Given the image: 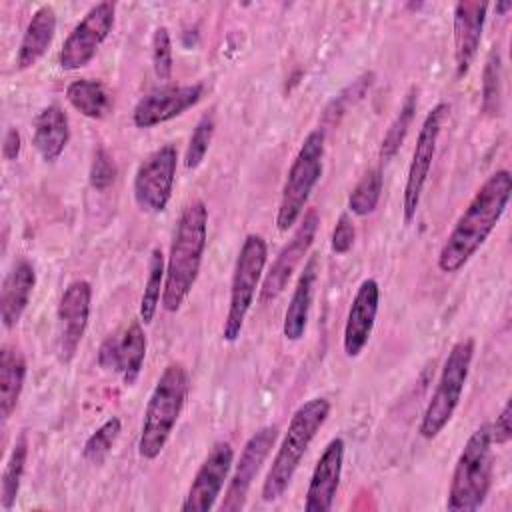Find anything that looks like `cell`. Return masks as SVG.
Returning a JSON list of instances; mask_svg holds the SVG:
<instances>
[{
	"instance_id": "14",
	"label": "cell",
	"mask_w": 512,
	"mask_h": 512,
	"mask_svg": "<svg viewBox=\"0 0 512 512\" xmlns=\"http://www.w3.org/2000/svg\"><path fill=\"white\" fill-rule=\"evenodd\" d=\"M318 224H320L318 212L314 208H310L304 214L298 228L294 230L292 238L284 244V248L278 252L274 264L270 266V270L262 282V288H260V302L274 300L286 288L294 270L298 268V264L304 260L306 252L310 250L316 230H318Z\"/></svg>"
},
{
	"instance_id": "11",
	"label": "cell",
	"mask_w": 512,
	"mask_h": 512,
	"mask_svg": "<svg viewBox=\"0 0 512 512\" xmlns=\"http://www.w3.org/2000/svg\"><path fill=\"white\" fill-rule=\"evenodd\" d=\"M116 4L114 2H98L94 4L84 18L72 28L68 38L60 50V66L64 70H78L86 66L108 38L114 28Z\"/></svg>"
},
{
	"instance_id": "39",
	"label": "cell",
	"mask_w": 512,
	"mask_h": 512,
	"mask_svg": "<svg viewBox=\"0 0 512 512\" xmlns=\"http://www.w3.org/2000/svg\"><path fill=\"white\" fill-rule=\"evenodd\" d=\"M508 10H512V2L508 0V2H496V12L498 14H504V12H508Z\"/></svg>"
},
{
	"instance_id": "35",
	"label": "cell",
	"mask_w": 512,
	"mask_h": 512,
	"mask_svg": "<svg viewBox=\"0 0 512 512\" xmlns=\"http://www.w3.org/2000/svg\"><path fill=\"white\" fill-rule=\"evenodd\" d=\"M116 178V166L110 158V154L104 148H98L94 152V160L90 166V184L96 190H106Z\"/></svg>"
},
{
	"instance_id": "31",
	"label": "cell",
	"mask_w": 512,
	"mask_h": 512,
	"mask_svg": "<svg viewBox=\"0 0 512 512\" xmlns=\"http://www.w3.org/2000/svg\"><path fill=\"white\" fill-rule=\"evenodd\" d=\"M382 170L370 168L360 182L354 186L350 198H348V208L352 214L356 216H366L370 212H374V208L378 206L380 200V192H382Z\"/></svg>"
},
{
	"instance_id": "18",
	"label": "cell",
	"mask_w": 512,
	"mask_h": 512,
	"mask_svg": "<svg viewBox=\"0 0 512 512\" xmlns=\"http://www.w3.org/2000/svg\"><path fill=\"white\" fill-rule=\"evenodd\" d=\"M344 464V440L332 438L320 454L306 490V512H328L334 504Z\"/></svg>"
},
{
	"instance_id": "9",
	"label": "cell",
	"mask_w": 512,
	"mask_h": 512,
	"mask_svg": "<svg viewBox=\"0 0 512 512\" xmlns=\"http://www.w3.org/2000/svg\"><path fill=\"white\" fill-rule=\"evenodd\" d=\"M448 112H450V106L446 102H438L426 114L420 130H418V138H416V146L412 152V160H410L406 184H404V194H402V212H404L406 224H410L416 216L420 196H422V190L428 180L432 160L436 154L438 136H440V130H442V124H444Z\"/></svg>"
},
{
	"instance_id": "28",
	"label": "cell",
	"mask_w": 512,
	"mask_h": 512,
	"mask_svg": "<svg viewBox=\"0 0 512 512\" xmlns=\"http://www.w3.org/2000/svg\"><path fill=\"white\" fill-rule=\"evenodd\" d=\"M164 276H166V264L164 256L158 248L150 252L148 262V278L144 284L142 300H140V322L150 324L154 320V314L158 310V304L162 302V290H164Z\"/></svg>"
},
{
	"instance_id": "26",
	"label": "cell",
	"mask_w": 512,
	"mask_h": 512,
	"mask_svg": "<svg viewBox=\"0 0 512 512\" xmlns=\"http://www.w3.org/2000/svg\"><path fill=\"white\" fill-rule=\"evenodd\" d=\"M66 100L74 110L92 120L104 118L112 108V94L100 80L92 78L74 80L66 88Z\"/></svg>"
},
{
	"instance_id": "12",
	"label": "cell",
	"mask_w": 512,
	"mask_h": 512,
	"mask_svg": "<svg viewBox=\"0 0 512 512\" xmlns=\"http://www.w3.org/2000/svg\"><path fill=\"white\" fill-rule=\"evenodd\" d=\"M92 302V286L86 280L70 282L58 302L56 310V348L62 362H70L82 342V336L88 326Z\"/></svg>"
},
{
	"instance_id": "15",
	"label": "cell",
	"mask_w": 512,
	"mask_h": 512,
	"mask_svg": "<svg viewBox=\"0 0 512 512\" xmlns=\"http://www.w3.org/2000/svg\"><path fill=\"white\" fill-rule=\"evenodd\" d=\"M278 438V426L276 424H270V426H264L260 428L258 432H254L242 452H240V458H238V464L234 468V474L230 478V484H228V490H226V498L222 502V510L226 512H236L244 506L246 502V494L258 474V470L262 468L264 460L268 458L274 442Z\"/></svg>"
},
{
	"instance_id": "37",
	"label": "cell",
	"mask_w": 512,
	"mask_h": 512,
	"mask_svg": "<svg viewBox=\"0 0 512 512\" xmlns=\"http://www.w3.org/2000/svg\"><path fill=\"white\" fill-rule=\"evenodd\" d=\"M512 406L510 402L504 404V408L500 410V414L496 416V422L490 424V436L494 444H508L512 438Z\"/></svg>"
},
{
	"instance_id": "2",
	"label": "cell",
	"mask_w": 512,
	"mask_h": 512,
	"mask_svg": "<svg viewBox=\"0 0 512 512\" xmlns=\"http://www.w3.org/2000/svg\"><path fill=\"white\" fill-rule=\"evenodd\" d=\"M208 236V208L202 200H192L178 216L170 254L166 260V276L162 290V308L178 312L190 294L204 256Z\"/></svg>"
},
{
	"instance_id": "13",
	"label": "cell",
	"mask_w": 512,
	"mask_h": 512,
	"mask_svg": "<svg viewBox=\"0 0 512 512\" xmlns=\"http://www.w3.org/2000/svg\"><path fill=\"white\" fill-rule=\"evenodd\" d=\"M234 462L230 442H216L200 464L188 494L180 506L182 512H208L214 508Z\"/></svg>"
},
{
	"instance_id": "17",
	"label": "cell",
	"mask_w": 512,
	"mask_h": 512,
	"mask_svg": "<svg viewBox=\"0 0 512 512\" xmlns=\"http://www.w3.org/2000/svg\"><path fill=\"white\" fill-rule=\"evenodd\" d=\"M204 94L202 84H186V86H162L146 96H142L132 112V122L138 128H152L156 124L168 122L188 108L196 106Z\"/></svg>"
},
{
	"instance_id": "3",
	"label": "cell",
	"mask_w": 512,
	"mask_h": 512,
	"mask_svg": "<svg viewBox=\"0 0 512 512\" xmlns=\"http://www.w3.org/2000/svg\"><path fill=\"white\" fill-rule=\"evenodd\" d=\"M188 388L190 376L186 366L182 362H170L162 370L144 410L138 438V454L144 460H154L164 450L186 404Z\"/></svg>"
},
{
	"instance_id": "24",
	"label": "cell",
	"mask_w": 512,
	"mask_h": 512,
	"mask_svg": "<svg viewBox=\"0 0 512 512\" xmlns=\"http://www.w3.org/2000/svg\"><path fill=\"white\" fill-rule=\"evenodd\" d=\"M54 34H56V12L52 6L44 4L28 20V26L18 46L16 66L20 70L34 66L52 44Z\"/></svg>"
},
{
	"instance_id": "10",
	"label": "cell",
	"mask_w": 512,
	"mask_h": 512,
	"mask_svg": "<svg viewBox=\"0 0 512 512\" xmlns=\"http://www.w3.org/2000/svg\"><path fill=\"white\" fill-rule=\"evenodd\" d=\"M178 152L172 144H164L146 156L134 174V200L144 212L160 214L166 210L174 178Z\"/></svg>"
},
{
	"instance_id": "29",
	"label": "cell",
	"mask_w": 512,
	"mask_h": 512,
	"mask_svg": "<svg viewBox=\"0 0 512 512\" xmlns=\"http://www.w3.org/2000/svg\"><path fill=\"white\" fill-rule=\"evenodd\" d=\"M416 104H418V90H416V86H412L408 90V94L404 96V102H402L398 114L394 116L392 124L388 126V130H386V134L382 138V146H380L382 160L392 158L398 152V148L402 146V142H404V138L408 134V128H410V124L414 120Z\"/></svg>"
},
{
	"instance_id": "16",
	"label": "cell",
	"mask_w": 512,
	"mask_h": 512,
	"mask_svg": "<svg viewBox=\"0 0 512 512\" xmlns=\"http://www.w3.org/2000/svg\"><path fill=\"white\" fill-rule=\"evenodd\" d=\"M146 358V334L140 320H132L120 334L108 336L98 348V364L104 370H114L126 386H132L140 376Z\"/></svg>"
},
{
	"instance_id": "20",
	"label": "cell",
	"mask_w": 512,
	"mask_h": 512,
	"mask_svg": "<svg viewBox=\"0 0 512 512\" xmlns=\"http://www.w3.org/2000/svg\"><path fill=\"white\" fill-rule=\"evenodd\" d=\"M486 2L462 0L454 6V66L456 78H462L480 48L484 20H486Z\"/></svg>"
},
{
	"instance_id": "25",
	"label": "cell",
	"mask_w": 512,
	"mask_h": 512,
	"mask_svg": "<svg viewBox=\"0 0 512 512\" xmlns=\"http://www.w3.org/2000/svg\"><path fill=\"white\" fill-rule=\"evenodd\" d=\"M26 378V360L16 346L4 344L0 350V414L8 420L14 412Z\"/></svg>"
},
{
	"instance_id": "33",
	"label": "cell",
	"mask_w": 512,
	"mask_h": 512,
	"mask_svg": "<svg viewBox=\"0 0 512 512\" xmlns=\"http://www.w3.org/2000/svg\"><path fill=\"white\" fill-rule=\"evenodd\" d=\"M212 134H214V116L212 114H204L196 126L194 132L190 136V142L186 146V154H184V166L188 170H194L202 164L210 142H212Z\"/></svg>"
},
{
	"instance_id": "23",
	"label": "cell",
	"mask_w": 512,
	"mask_h": 512,
	"mask_svg": "<svg viewBox=\"0 0 512 512\" xmlns=\"http://www.w3.org/2000/svg\"><path fill=\"white\" fill-rule=\"evenodd\" d=\"M70 140L68 116L58 104H50L42 108L34 118V134L32 144L46 162H54L64 152Z\"/></svg>"
},
{
	"instance_id": "27",
	"label": "cell",
	"mask_w": 512,
	"mask_h": 512,
	"mask_svg": "<svg viewBox=\"0 0 512 512\" xmlns=\"http://www.w3.org/2000/svg\"><path fill=\"white\" fill-rule=\"evenodd\" d=\"M26 458H28V438L24 432L18 434L10 456L6 460L4 472H2V484H0V504L4 510H10L18 498L20 482L26 470Z\"/></svg>"
},
{
	"instance_id": "7",
	"label": "cell",
	"mask_w": 512,
	"mask_h": 512,
	"mask_svg": "<svg viewBox=\"0 0 512 512\" xmlns=\"http://www.w3.org/2000/svg\"><path fill=\"white\" fill-rule=\"evenodd\" d=\"M472 356H474V340L472 338H464L458 340L442 366L438 384L434 388V394L422 414L420 420V436L422 438H436L444 426L450 422V418L454 416V410L460 404L462 398V390L464 384L468 380V372H470V364H472Z\"/></svg>"
},
{
	"instance_id": "8",
	"label": "cell",
	"mask_w": 512,
	"mask_h": 512,
	"mask_svg": "<svg viewBox=\"0 0 512 512\" xmlns=\"http://www.w3.org/2000/svg\"><path fill=\"white\" fill-rule=\"evenodd\" d=\"M268 248L260 234H248L240 246L232 282H230V300L226 318L222 324V338L226 342H236L240 338L246 314L254 302V294L264 272Z\"/></svg>"
},
{
	"instance_id": "34",
	"label": "cell",
	"mask_w": 512,
	"mask_h": 512,
	"mask_svg": "<svg viewBox=\"0 0 512 512\" xmlns=\"http://www.w3.org/2000/svg\"><path fill=\"white\" fill-rule=\"evenodd\" d=\"M152 64L158 80H168L172 76V40L164 26L156 28L152 36Z\"/></svg>"
},
{
	"instance_id": "4",
	"label": "cell",
	"mask_w": 512,
	"mask_h": 512,
	"mask_svg": "<svg viewBox=\"0 0 512 512\" xmlns=\"http://www.w3.org/2000/svg\"><path fill=\"white\" fill-rule=\"evenodd\" d=\"M328 414L330 402L326 398H310L296 408L262 484V498L266 502H272L286 492L310 442L326 422Z\"/></svg>"
},
{
	"instance_id": "36",
	"label": "cell",
	"mask_w": 512,
	"mask_h": 512,
	"mask_svg": "<svg viewBox=\"0 0 512 512\" xmlns=\"http://www.w3.org/2000/svg\"><path fill=\"white\" fill-rule=\"evenodd\" d=\"M354 238H356V230H354V224L350 220L348 214H342L332 230V250L336 254H346L352 244H354Z\"/></svg>"
},
{
	"instance_id": "5",
	"label": "cell",
	"mask_w": 512,
	"mask_h": 512,
	"mask_svg": "<svg viewBox=\"0 0 512 512\" xmlns=\"http://www.w3.org/2000/svg\"><path fill=\"white\" fill-rule=\"evenodd\" d=\"M492 446L490 424H480L456 460L446 500L448 510L472 512L484 504L492 484Z\"/></svg>"
},
{
	"instance_id": "1",
	"label": "cell",
	"mask_w": 512,
	"mask_h": 512,
	"mask_svg": "<svg viewBox=\"0 0 512 512\" xmlns=\"http://www.w3.org/2000/svg\"><path fill=\"white\" fill-rule=\"evenodd\" d=\"M512 192V176L508 170H496L476 190L438 254L442 272H458L486 242L506 210Z\"/></svg>"
},
{
	"instance_id": "21",
	"label": "cell",
	"mask_w": 512,
	"mask_h": 512,
	"mask_svg": "<svg viewBox=\"0 0 512 512\" xmlns=\"http://www.w3.org/2000/svg\"><path fill=\"white\" fill-rule=\"evenodd\" d=\"M36 286V272L28 260H20L6 274L0 288V318L6 328H14L30 304Z\"/></svg>"
},
{
	"instance_id": "19",
	"label": "cell",
	"mask_w": 512,
	"mask_h": 512,
	"mask_svg": "<svg viewBox=\"0 0 512 512\" xmlns=\"http://www.w3.org/2000/svg\"><path fill=\"white\" fill-rule=\"evenodd\" d=\"M378 302H380V288L378 282L374 278H366L354 298L352 304L348 308V316H346V324H344V338H342V346L346 356L354 358L358 356L364 346L370 340L372 328H374V320L378 314Z\"/></svg>"
},
{
	"instance_id": "38",
	"label": "cell",
	"mask_w": 512,
	"mask_h": 512,
	"mask_svg": "<svg viewBox=\"0 0 512 512\" xmlns=\"http://www.w3.org/2000/svg\"><path fill=\"white\" fill-rule=\"evenodd\" d=\"M20 146H22L20 132L16 128H8L6 134H4V144H2L4 158L6 160H16L18 154H20Z\"/></svg>"
},
{
	"instance_id": "30",
	"label": "cell",
	"mask_w": 512,
	"mask_h": 512,
	"mask_svg": "<svg viewBox=\"0 0 512 512\" xmlns=\"http://www.w3.org/2000/svg\"><path fill=\"white\" fill-rule=\"evenodd\" d=\"M502 108V58L494 46L482 70V112L498 116Z\"/></svg>"
},
{
	"instance_id": "6",
	"label": "cell",
	"mask_w": 512,
	"mask_h": 512,
	"mask_svg": "<svg viewBox=\"0 0 512 512\" xmlns=\"http://www.w3.org/2000/svg\"><path fill=\"white\" fill-rule=\"evenodd\" d=\"M324 130H312L296 158L292 160L284 186H282V196H280V204H278V212H276V226L280 232L290 230L298 218L304 212V206L310 198V192L314 190L316 182L322 176V158H324Z\"/></svg>"
},
{
	"instance_id": "32",
	"label": "cell",
	"mask_w": 512,
	"mask_h": 512,
	"mask_svg": "<svg viewBox=\"0 0 512 512\" xmlns=\"http://www.w3.org/2000/svg\"><path fill=\"white\" fill-rule=\"evenodd\" d=\"M120 432H122L120 418H116V416L108 418L100 428H96L88 436V440L84 442V448H82V456L92 464L102 462L108 456V452L112 450V446L116 444Z\"/></svg>"
},
{
	"instance_id": "22",
	"label": "cell",
	"mask_w": 512,
	"mask_h": 512,
	"mask_svg": "<svg viewBox=\"0 0 512 512\" xmlns=\"http://www.w3.org/2000/svg\"><path fill=\"white\" fill-rule=\"evenodd\" d=\"M316 278H318V258L310 256V260L304 264V270L296 282V288L292 292L290 304L284 312V322H282V334L286 340H300L306 332L312 300H314V290H316Z\"/></svg>"
}]
</instances>
